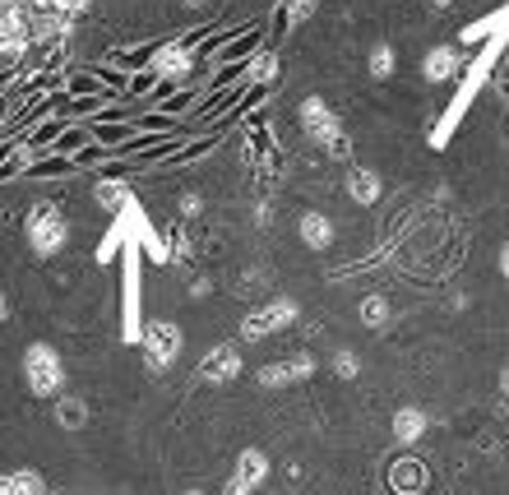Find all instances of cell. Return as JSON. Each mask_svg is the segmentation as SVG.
Here are the masks:
<instances>
[{"label": "cell", "mask_w": 509, "mask_h": 495, "mask_svg": "<svg viewBox=\"0 0 509 495\" xmlns=\"http://www.w3.org/2000/svg\"><path fill=\"white\" fill-rule=\"evenodd\" d=\"M301 130L311 135L320 149H329L334 158H348L343 149H348V135H343V120L334 116V107L324 97H305L301 102Z\"/></svg>", "instance_id": "6da1fadb"}, {"label": "cell", "mask_w": 509, "mask_h": 495, "mask_svg": "<svg viewBox=\"0 0 509 495\" xmlns=\"http://www.w3.org/2000/svg\"><path fill=\"white\" fill-rule=\"evenodd\" d=\"M292 320H297V301L278 297V301L259 306V311H251L246 320H241V338H269V334H278V329H288Z\"/></svg>", "instance_id": "7a4b0ae2"}, {"label": "cell", "mask_w": 509, "mask_h": 495, "mask_svg": "<svg viewBox=\"0 0 509 495\" xmlns=\"http://www.w3.org/2000/svg\"><path fill=\"white\" fill-rule=\"evenodd\" d=\"M305 375H315V357H311V352H297V357H288V361L264 366V370H259V384H264V389H288V384H301Z\"/></svg>", "instance_id": "3957f363"}, {"label": "cell", "mask_w": 509, "mask_h": 495, "mask_svg": "<svg viewBox=\"0 0 509 495\" xmlns=\"http://www.w3.org/2000/svg\"><path fill=\"white\" fill-rule=\"evenodd\" d=\"M297 236H301V245H311V251H329V245L338 241V227H334V218H329V213L311 209V213H301Z\"/></svg>", "instance_id": "277c9868"}, {"label": "cell", "mask_w": 509, "mask_h": 495, "mask_svg": "<svg viewBox=\"0 0 509 495\" xmlns=\"http://www.w3.org/2000/svg\"><path fill=\"white\" fill-rule=\"evenodd\" d=\"M28 384L37 389V394L60 389V361H56L51 347H33V352H28Z\"/></svg>", "instance_id": "5b68a950"}, {"label": "cell", "mask_w": 509, "mask_h": 495, "mask_svg": "<svg viewBox=\"0 0 509 495\" xmlns=\"http://www.w3.org/2000/svg\"><path fill=\"white\" fill-rule=\"evenodd\" d=\"M389 430H394V440H398L403 449H413V445L426 436V430H431V417H426V407H413V403H407V407L394 412Z\"/></svg>", "instance_id": "8992f818"}, {"label": "cell", "mask_w": 509, "mask_h": 495, "mask_svg": "<svg viewBox=\"0 0 509 495\" xmlns=\"http://www.w3.org/2000/svg\"><path fill=\"white\" fill-rule=\"evenodd\" d=\"M459 66H463V60H459V51L454 47H431V51H426V60H421V74H426V84H450V79L459 74Z\"/></svg>", "instance_id": "52a82bcc"}, {"label": "cell", "mask_w": 509, "mask_h": 495, "mask_svg": "<svg viewBox=\"0 0 509 495\" xmlns=\"http://www.w3.org/2000/svg\"><path fill=\"white\" fill-rule=\"evenodd\" d=\"M343 190H348V195H352V204H361V209H375L380 195H384V181H380L371 167H352V172H348V185H343Z\"/></svg>", "instance_id": "ba28073f"}, {"label": "cell", "mask_w": 509, "mask_h": 495, "mask_svg": "<svg viewBox=\"0 0 509 495\" xmlns=\"http://www.w3.org/2000/svg\"><path fill=\"white\" fill-rule=\"evenodd\" d=\"M176 347H181V334H176V324H153L149 329V366L162 370L172 357H176Z\"/></svg>", "instance_id": "9c48e42d"}, {"label": "cell", "mask_w": 509, "mask_h": 495, "mask_svg": "<svg viewBox=\"0 0 509 495\" xmlns=\"http://www.w3.org/2000/svg\"><path fill=\"white\" fill-rule=\"evenodd\" d=\"M33 245L42 255H56L60 245H66V222L56 213H33Z\"/></svg>", "instance_id": "30bf717a"}, {"label": "cell", "mask_w": 509, "mask_h": 495, "mask_svg": "<svg viewBox=\"0 0 509 495\" xmlns=\"http://www.w3.org/2000/svg\"><path fill=\"white\" fill-rule=\"evenodd\" d=\"M357 315H361V324L366 329H384L394 320V301L384 297V292H366L361 297V306H357Z\"/></svg>", "instance_id": "8fae6325"}, {"label": "cell", "mask_w": 509, "mask_h": 495, "mask_svg": "<svg viewBox=\"0 0 509 495\" xmlns=\"http://www.w3.org/2000/svg\"><path fill=\"white\" fill-rule=\"evenodd\" d=\"M366 70H371V79H394V70H398V51H394V43H375L371 56H366Z\"/></svg>", "instance_id": "7c38bea8"}, {"label": "cell", "mask_w": 509, "mask_h": 495, "mask_svg": "<svg viewBox=\"0 0 509 495\" xmlns=\"http://www.w3.org/2000/svg\"><path fill=\"white\" fill-rule=\"evenodd\" d=\"M264 477H269V459H264L259 449H246V453H241V463H236V482H246L255 491Z\"/></svg>", "instance_id": "4fadbf2b"}, {"label": "cell", "mask_w": 509, "mask_h": 495, "mask_svg": "<svg viewBox=\"0 0 509 495\" xmlns=\"http://www.w3.org/2000/svg\"><path fill=\"white\" fill-rule=\"evenodd\" d=\"M389 482H394V491L398 495H421V486H426V472L417 468V463H394V472H389Z\"/></svg>", "instance_id": "5bb4252c"}, {"label": "cell", "mask_w": 509, "mask_h": 495, "mask_svg": "<svg viewBox=\"0 0 509 495\" xmlns=\"http://www.w3.org/2000/svg\"><path fill=\"white\" fill-rule=\"evenodd\" d=\"M241 370V357L232 352V347H218V352L209 357V366H204V375H209L213 384H222V380H232Z\"/></svg>", "instance_id": "9a60e30c"}, {"label": "cell", "mask_w": 509, "mask_h": 495, "mask_svg": "<svg viewBox=\"0 0 509 495\" xmlns=\"http://www.w3.org/2000/svg\"><path fill=\"white\" fill-rule=\"evenodd\" d=\"M329 366H334V375H338V380H357V375H361V357L352 352V347H338Z\"/></svg>", "instance_id": "2e32d148"}, {"label": "cell", "mask_w": 509, "mask_h": 495, "mask_svg": "<svg viewBox=\"0 0 509 495\" xmlns=\"http://www.w3.org/2000/svg\"><path fill=\"white\" fill-rule=\"evenodd\" d=\"M60 422H66V426H84V403H66V407H60Z\"/></svg>", "instance_id": "e0dca14e"}, {"label": "cell", "mask_w": 509, "mask_h": 495, "mask_svg": "<svg viewBox=\"0 0 509 495\" xmlns=\"http://www.w3.org/2000/svg\"><path fill=\"white\" fill-rule=\"evenodd\" d=\"M315 5H320V0H297V5H292V24H305V19H315Z\"/></svg>", "instance_id": "ac0fdd59"}, {"label": "cell", "mask_w": 509, "mask_h": 495, "mask_svg": "<svg viewBox=\"0 0 509 495\" xmlns=\"http://www.w3.org/2000/svg\"><path fill=\"white\" fill-rule=\"evenodd\" d=\"M496 264H500V278L509 282V241L500 245V255H496Z\"/></svg>", "instance_id": "d6986e66"}, {"label": "cell", "mask_w": 509, "mask_h": 495, "mask_svg": "<svg viewBox=\"0 0 509 495\" xmlns=\"http://www.w3.org/2000/svg\"><path fill=\"white\" fill-rule=\"evenodd\" d=\"M496 384H500V398L509 403V361L500 366V375H496Z\"/></svg>", "instance_id": "ffe728a7"}, {"label": "cell", "mask_w": 509, "mask_h": 495, "mask_svg": "<svg viewBox=\"0 0 509 495\" xmlns=\"http://www.w3.org/2000/svg\"><path fill=\"white\" fill-rule=\"evenodd\" d=\"M228 495H251V486H246V482H232V486H228Z\"/></svg>", "instance_id": "44dd1931"}, {"label": "cell", "mask_w": 509, "mask_h": 495, "mask_svg": "<svg viewBox=\"0 0 509 495\" xmlns=\"http://www.w3.org/2000/svg\"><path fill=\"white\" fill-rule=\"evenodd\" d=\"M454 5V0H431V10H450Z\"/></svg>", "instance_id": "7402d4cb"}, {"label": "cell", "mask_w": 509, "mask_h": 495, "mask_svg": "<svg viewBox=\"0 0 509 495\" xmlns=\"http://www.w3.org/2000/svg\"><path fill=\"white\" fill-rule=\"evenodd\" d=\"M181 495H199V491H181Z\"/></svg>", "instance_id": "603a6c76"}]
</instances>
